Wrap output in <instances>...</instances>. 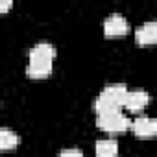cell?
<instances>
[{"instance_id":"cell-11","label":"cell","mask_w":157,"mask_h":157,"mask_svg":"<svg viewBox=\"0 0 157 157\" xmlns=\"http://www.w3.org/2000/svg\"><path fill=\"white\" fill-rule=\"evenodd\" d=\"M57 157H83V153L80 151V150H74V148H70V150H63Z\"/></svg>"},{"instance_id":"cell-1","label":"cell","mask_w":157,"mask_h":157,"mask_svg":"<svg viewBox=\"0 0 157 157\" xmlns=\"http://www.w3.org/2000/svg\"><path fill=\"white\" fill-rule=\"evenodd\" d=\"M98 126H100L104 131L118 133V131L128 129L129 120H128V117L118 109V111H109V113H102V115H98Z\"/></svg>"},{"instance_id":"cell-2","label":"cell","mask_w":157,"mask_h":157,"mask_svg":"<svg viewBox=\"0 0 157 157\" xmlns=\"http://www.w3.org/2000/svg\"><path fill=\"white\" fill-rule=\"evenodd\" d=\"M126 30H128V22L118 13H113L104 21V32L107 35H122L126 33Z\"/></svg>"},{"instance_id":"cell-9","label":"cell","mask_w":157,"mask_h":157,"mask_svg":"<svg viewBox=\"0 0 157 157\" xmlns=\"http://www.w3.org/2000/svg\"><path fill=\"white\" fill-rule=\"evenodd\" d=\"M118 153V142L113 139H100L96 142V155L98 157H115Z\"/></svg>"},{"instance_id":"cell-10","label":"cell","mask_w":157,"mask_h":157,"mask_svg":"<svg viewBox=\"0 0 157 157\" xmlns=\"http://www.w3.org/2000/svg\"><path fill=\"white\" fill-rule=\"evenodd\" d=\"M19 144V135L8 128H0V148L2 150H11Z\"/></svg>"},{"instance_id":"cell-3","label":"cell","mask_w":157,"mask_h":157,"mask_svg":"<svg viewBox=\"0 0 157 157\" xmlns=\"http://www.w3.org/2000/svg\"><path fill=\"white\" fill-rule=\"evenodd\" d=\"M150 102V94L142 89H135V91H129L126 94V100H124V105L129 109V111H139L142 109L146 104Z\"/></svg>"},{"instance_id":"cell-5","label":"cell","mask_w":157,"mask_h":157,"mask_svg":"<svg viewBox=\"0 0 157 157\" xmlns=\"http://www.w3.org/2000/svg\"><path fill=\"white\" fill-rule=\"evenodd\" d=\"M133 131L139 135V137H151L155 131H157V124L153 118L150 117H137L131 124Z\"/></svg>"},{"instance_id":"cell-4","label":"cell","mask_w":157,"mask_h":157,"mask_svg":"<svg viewBox=\"0 0 157 157\" xmlns=\"http://www.w3.org/2000/svg\"><path fill=\"white\" fill-rule=\"evenodd\" d=\"M135 39L139 44H151L157 39V24L155 22H146L135 30Z\"/></svg>"},{"instance_id":"cell-12","label":"cell","mask_w":157,"mask_h":157,"mask_svg":"<svg viewBox=\"0 0 157 157\" xmlns=\"http://www.w3.org/2000/svg\"><path fill=\"white\" fill-rule=\"evenodd\" d=\"M10 8H11V2H10V0H0V13L6 11V10H10Z\"/></svg>"},{"instance_id":"cell-6","label":"cell","mask_w":157,"mask_h":157,"mask_svg":"<svg viewBox=\"0 0 157 157\" xmlns=\"http://www.w3.org/2000/svg\"><path fill=\"white\" fill-rule=\"evenodd\" d=\"M102 94L107 96L111 102H115V104L120 107V105H124L128 89H126V85H122V83H113V85H107V87L102 91Z\"/></svg>"},{"instance_id":"cell-8","label":"cell","mask_w":157,"mask_h":157,"mask_svg":"<svg viewBox=\"0 0 157 157\" xmlns=\"http://www.w3.org/2000/svg\"><path fill=\"white\" fill-rule=\"evenodd\" d=\"M52 70V61H41V59H30L28 63V76L32 78H44Z\"/></svg>"},{"instance_id":"cell-7","label":"cell","mask_w":157,"mask_h":157,"mask_svg":"<svg viewBox=\"0 0 157 157\" xmlns=\"http://www.w3.org/2000/svg\"><path fill=\"white\" fill-rule=\"evenodd\" d=\"M56 56V48L50 43H37L30 50V59H41V61H52Z\"/></svg>"}]
</instances>
